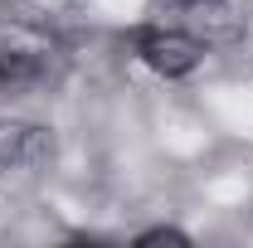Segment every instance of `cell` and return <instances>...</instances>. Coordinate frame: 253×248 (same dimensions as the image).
<instances>
[{
    "label": "cell",
    "instance_id": "cell-2",
    "mask_svg": "<svg viewBox=\"0 0 253 248\" xmlns=\"http://www.w3.org/2000/svg\"><path fill=\"white\" fill-rule=\"evenodd\" d=\"M39 78V59L34 54H20V49H0V93H15Z\"/></svg>",
    "mask_w": 253,
    "mask_h": 248
},
{
    "label": "cell",
    "instance_id": "cell-4",
    "mask_svg": "<svg viewBox=\"0 0 253 248\" xmlns=\"http://www.w3.org/2000/svg\"><path fill=\"white\" fill-rule=\"evenodd\" d=\"M180 5H210V0H180Z\"/></svg>",
    "mask_w": 253,
    "mask_h": 248
},
{
    "label": "cell",
    "instance_id": "cell-1",
    "mask_svg": "<svg viewBox=\"0 0 253 248\" xmlns=\"http://www.w3.org/2000/svg\"><path fill=\"white\" fill-rule=\"evenodd\" d=\"M136 54H141V63H146L151 73H161V78H185V73L200 68L205 44H200L195 34H185V30H146L136 39Z\"/></svg>",
    "mask_w": 253,
    "mask_h": 248
},
{
    "label": "cell",
    "instance_id": "cell-3",
    "mask_svg": "<svg viewBox=\"0 0 253 248\" xmlns=\"http://www.w3.org/2000/svg\"><path fill=\"white\" fill-rule=\"evenodd\" d=\"M156 244L190 248V234H185V229H146V234H136V248H156Z\"/></svg>",
    "mask_w": 253,
    "mask_h": 248
}]
</instances>
